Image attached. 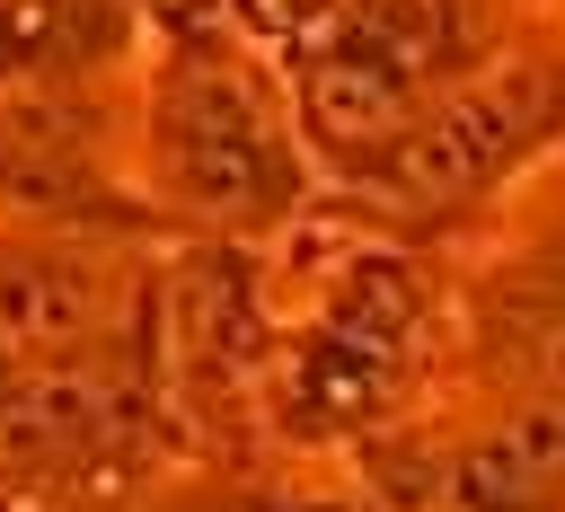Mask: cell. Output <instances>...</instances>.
<instances>
[{
  "label": "cell",
  "instance_id": "1",
  "mask_svg": "<svg viewBox=\"0 0 565 512\" xmlns=\"http://www.w3.org/2000/svg\"><path fill=\"white\" fill-rule=\"evenodd\" d=\"M141 168L150 185L221 230L274 221L291 203V150H282V115L265 97V79L212 44H177L150 79L141 106Z\"/></svg>",
  "mask_w": 565,
  "mask_h": 512
},
{
  "label": "cell",
  "instance_id": "2",
  "mask_svg": "<svg viewBox=\"0 0 565 512\" xmlns=\"http://www.w3.org/2000/svg\"><path fill=\"white\" fill-rule=\"evenodd\" d=\"M141 274L88 238H9L0 247V397L115 362L132 335Z\"/></svg>",
  "mask_w": 565,
  "mask_h": 512
}]
</instances>
